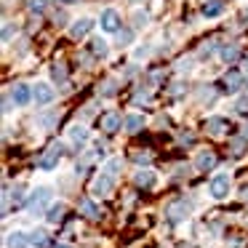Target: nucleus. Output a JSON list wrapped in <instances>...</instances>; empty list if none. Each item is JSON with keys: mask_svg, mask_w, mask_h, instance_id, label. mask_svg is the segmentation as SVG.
Masks as SVG:
<instances>
[{"mask_svg": "<svg viewBox=\"0 0 248 248\" xmlns=\"http://www.w3.org/2000/svg\"><path fill=\"white\" fill-rule=\"evenodd\" d=\"M51 195H54L51 187H38L32 195H30V200H27V211L30 214H40V211L51 203Z\"/></svg>", "mask_w": 248, "mask_h": 248, "instance_id": "f257e3e1", "label": "nucleus"}, {"mask_svg": "<svg viewBox=\"0 0 248 248\" xmlns=\"http://www.w3.org/2000/svg\"><path fill=\"white\" fill-rule=\"evenodd\" d=\"M62 155H64V144H59V141H56V144H51L48 152L40 157V168H43V171H54Z\"/></svg>", "mask_w": 248, "mask_h": 248, "instance_id": "f03ea898", "label": "nucleus"}, {"mask_svg": "<svg viewBox=\"0 0 248 248\" xmlns=\"http://www.w3.org/2000/svg\"><path fill=\"white\" fill-rule=\"evenodd\" d=\"M112 187H115V176H112V173H107V171H102L96 179H93V187L91 189H93L96 198H104V195L112 192Z\"/></svg>", "mask_w": 248, "mask_h": 248, "instance_id": "7ed1b4c3", "label": "nucleus"}, {"mask_svg": "<svg viewBox=\"0 0 248 248\" xmlns=\"http://www.w3.org/2000/svg\"><path fill=\"white\" fill-rule=\"evenodd\" d=\"M208 192H211V198H216V200L227 198V192H230V176H227V173H219V176H214V179H211Z\"/></svg>", "mask_w": 248, "mask_h": 248, "instance_id": "20e7f679", "label": "nucleus"}, {"mask_svg": "<svg viewBox=\"0 0 248 248\" xmlns=\"http://www.w3.org/2000/svg\"><path fill=\"white\" fill-rule=\"evenodd\" d=\"M32 102L35 104H51L54 102V88L48 83H35L32 86Z\"/></svg>", "mask_w": 248, "mask_h": 248, "instance_id": "39448f33", "label": "nucleus"}, {"mask_svg": "<svg viewBox=\"0 0 248 248\" xmlns=\"http://www.w3.org/2000/svg\"><path fill=\"white\" fill-rule=\"evenodd\" d=\"M11 99H14V104H16V107H27V104L32 102V88H30L27 83H19V86H14Z\"/></svg>", "mask_w": 248, "mask_h": 248, "instance_id": "423d86ee", "label": "nucleus"}, {"mask_svg": "<svg viewBox=\"0 0 248 248\" xmlns=\"http://www.w3.org/2000/svg\"><path fill=\"white\" fill-rule=\"evenodd\" d=\"M102 30L104 32H120V16L115 8H104L102 14Z\"/></svg>", "mask_w": 248, "mask_h": 248, "instance_id": "0eeeda50", "label": "nucleus"}, {"mask_svg": "<svg viewBox=\"0 0 248 248\" xmlns=\"http://www.w3.org/2000/svg\"><path fill=\"white\" fill-rule=\"evenodd\" d=\"M91 30H93V19H78V22L70 27V35L75 40H80V38H86Z\"/></svg>", "mask_w": 248, "mask_h": 248, "instance_id": "6e6552de", "label": "nucleus"}, {"mask_svg": "<svg viewBox=\"0 0 248 248\" xmlns=\"http://www.w3.org/2000/svg\"><path fill=\"white\" fill-rule=\"evenodd\" d=\"M187 214H189V203H173L171 208H168V219H171V221L187 219Z\"/></svg>", "mask_w": 248, "mask_h": 248, "instance_id": "1a4fd4ad", "label": "nucleus"}, {"mask_svg": "<svg viewBox=\"0 0 248 248\" xmlns=\"http://www.w3.org/2000/svg\"><path fill=\"white\" fill-rule=\"evenodd\" d=\"M240 86H243V75H240L237 70H230V72L224 75V88L232 93V91H237Z\"/></svg>", "mask_w": 248, "mask_h": 248, "instance_id": "9d476101", "label": "nucleus"}, {"mask_svg": "<svg viewBox=\"0 0 248 248\" xmlns=\"http://www.w3.org/2000/svg\"><path fill=\"white\" fill-rule=\"evenodd\" d=\"M102 128L107 131V134L118 131V128H120V115H118V112H107V115L102 118Z\"/></svg>", "mask_w": 248, "mask_h": 248, "instance_id": "9b49d317", "label": "nucleus"}, {"mask_svg": "<svg viewBox=\"0 0 248 248\" xmlns=\"http://www.w3.org/2000/svg\"><path fill=\"white\" fill-rule=\"evenodd\" d=\"M27 243H30V235H24V232H11V235L6 237L8 248H24Z\"/></svg>", "mask_w": 248, "mask_h": 248, "instance_id": "f8f14e48", "label": "nucleus"}, {"mask_svg": "<svg viewBox=\"0 0 248 248\" xmlns=\"http://www.w3.org/2000/svg\"><path fill=\"white\" fill-rule=\"evenodd\" d=\"M221 11H224V0H205L203 16H219Z\"/></svg>", "mask_w": 248, "mask_h": 248, "instance_id": "ddd939ff", "label": "nucleus"}, {"mask_svg": "<svg viewBox=\"0 0 248 248\" xmlns=\"http://www.w3.org/2000/svg\"><path fill=\"white\" fill-rule=\"evenodd\" d=\"M30 246H35V248L48 246V235H46V230H32L30 232Z\"/></svg>", "mask_w": 248, "mask_h": 248, "instance_id": "4468645a", "label": "nucleus"}, {"mask_svg": "<svg viewBox=\"0 0 248 248\" xmlns=\"http://www.w3.org/2000/svg\"><path fill=\"white\" fill-rule=\"evenodd\" d=\"M134 182L139 184V187H152V184H155V173L152 171H136V176H134Z\"/></svg>", "mask_w": 248, "mask_h": 248, "instance_id": "2eb2a0df", "label": "nucleus"}, {"mask_svg": "<svg viewBox=\"0 0 248 248\" xmlns=\"http://www.w3.org/2000/svg\"><path fill=\"white\" fill-rule=\"evenodd\" d=\"M141 125H144V118H141V115H128V118H125V131H128V134L141 131Z\"/></svg>", "mask_w": 248, "mask_h": 248, "instance_id": "dca6fc26", "label": "nucleus"}, {"mask_svg": "<svg viewBox=\"0 0 248 248\" xmlns=\"http://www.w3.org/2000/svg\"><path fill=\"white\" fill-rule=\"evenodd\" d=\"M224 120L221 118H211V120H205V128H208V134H214V136H221L224 134Z\"/></svg>", "mask_w": 248, "mask_h": 248, "instance_id": "f3484780", "label": "nucleus"}, {"mask_svg": "<svg viewBox=\"0 0 248 248\" xmlns=\"http://www.w3.org/2000/svg\"><path fill=\"white\" fill-rule=\"evenodd\" d=\"M62 214H64V203H56V205H51V208L46 211V219H48L51 224H56V221L62 219Z\"/></svg>", "mask_w": 248, "mask_h": 248, "instance_id": "a211bd4d", "label": "nucleus"}, {"mask_svg": "<svg viewBox=\"0 0 248 248\" xmlns=\"http://www.w3.org/2000/svg\"><path fill=\"white\" fill-rule=\"evenodd\" d=\"M70 139L75 141V144H83V141L88 139V131L83 128V125H72V128H70Z\"/></svg>", "mask_w": 248, "mask_h": 248, "instance_id": "6ab92c4d", "label": "nucleus"}, {"mask_svg": "<svg viewBox=\"0 0 248 248\" xmlns=\"http://www.w3.org/2000/svg\"><path fill=\"white\" fill-rule=\"evenodd\" d=\"M216 157L211 155V152H200L198 155V168H203V171H208V168H214Z\"/></svg>", "mask_w": 248, "mask_h": 248, "instance_id": "aec40b11", "label": "nucleus"}, {"mask_svg": "<svg viewBox=\"0 0 248 248\" xmlns=\"http://www.w3.org/2000/svg\"><path fill=\"white\" fill-rule=\"evenodd\" d=\"M91 51L96 56H107V40H102V38H93V43H91Z\"/></svg>", "mask_w": 248, "mask_h": 248, "instance_id": "412c9836", "label": "nucleus"}, {"mask_svg": "<svg viewBox=\"0 0 248 248\" xmlns=\"http://www.w3.org/2000/svg\"><path fill=\"white\" fill-rule=\"evenodd\" d=\"M80 208H83V214H86V216H91V219H99V208L91 203V200H83Z\"/></svg>", "mask_w": 248, "mask_h": 248, "instance_id": "4be33fe9", "label": "nucleus"}, {"mask_svg": "<svg viewBox=\"0 0 248 248\" xmlns=\"http://www.w3.org/2000/svg\"><path fill=\"white\" fill-rule=\"evenodd\" d=\"M221 59H224L227 64H232V62L237 59V48H235V46H227V48H221Z\"/></svg>", "mask_w": 248, "mask_h": 248, "instance_id": "5701e85b", "label": "nucleus"}, {"mask_svg": "<svg viewBox=\"0 0 248 248\" xmlns=\"http://www.w3.org/2000/svg\"><path fill=\"white\" fill-rule=\"evenodd\" d=\"M147 11H134V27H147Z\"/></svg>", "mask_w": 248, "mask_h": 248, "instance_id": "b1692460", "label": "nucleus"}, {"mask_svg": "<svg viewBox=\"0 0 248 248\" xmlns=\"http://www.w3.org/2000/svg\"><path fill=\"white\" fill-rule=\"evenodd\" d=\"M131 40H134V32H131V30H120L118 32V43L120 46H128Z\"/></svg>", "mask_w": 248, "mask_h": 248, "instance_id": "393cba45", "label": "nucleus"}, {"mask_svg": "<svg viewBox=\"0 0 248 248\" xmlns=\"http://www.w3.org/2000/svg\"><path fill=\"white\" fill-rule=\"evenodd\" d=\"M51 75H54V80H56V83H64V80H67V70H64L62 64H56Z\"/></svg>", "mask_w": 248, "mask_h": 248, "instance_id": "a878e982", "label": "nucleus"}, {"mask_svg": "<svg viewBox=\"0 0 248 248\" xmlns=\"http://www.w3.org/2000/svg\"><path fill=\"white\" fill-rule=\"evenodd\" d=\"M56 118H59V112H48V115H43V118H40V123H43L46 128H51V125L56 123Z\"/></svg>", "mask_w": 248, "mask_h": 248, "instance_id": "bb28decb", "label": "nucleus"}, {"mask_svg": "<svg viewBox=\"0 0 248 248\" xmlns=\"http://www.w3.org/2000/svg\"><path fill=\"white\" fill-rule=\"evenodd\" d=\"M235 109H237L240 115H248V96H240V99H237Z\"/></svg>", "mask_w": 248, "mask_h": 248, "instance_id": "cd10ccee", "label": "nucleus"}, {"mask_svg": "<svg viewBox=\"0 0 248 248\" xmlns=\"http://www.w3.org/2000/svg\"><path fill=\"white\" fill-rule=\"evenodd\" d=\"M43 6H46V0H30V8H32V11H40Z\"/></svg>", "mask_w": 248, "mask_h": 248, "instance_id": "c85d7f7f", "label": "nucleus"}, {"mask_svg": "<svg viewBox=\"0 0 248 248\" xmlns=\"http://www.w3.org/2000/svg\"><path fill=\"white\" fill-rule=\"evenodd\" d=\"M136 163H150V155H144V152H139V155H134Z\"/></svg>", "mask_w": 248, "mask_h": 248, "instance_id": "c756f323", "label": "nucleus"}, {"mask_svg": "<svg viewBox=\"0 0 248 248\" xmlns=\"http://www.w3.org/2000/svg\"><path fill=\"white\" fill-rule=\"evenodd\" d=\"M3 40H6V43L11 40V27H6V30H3Z\"/></svg>", "mask_w": 248, "mask_h": 248, "instance_id": "7c9ffc66", "label": "nucleus"}, {"mask_svg": "<svg viewBox=\"0 0 248 248\" xmlns=\"http://www.w3.org/2000/svg\"><path fill=\"white\" fill-rule=\"evenodd\" d=\"M243 136H246V139H248V125H246V128H243Z\"/></svg>", "mask_w": 248, "mask_h": 248, "instance_id": "2f4dec72", "label": "nucleus"}, {"mask_svg": "<svg viewBox=\"0 0 248 248\" xmlns=\"http://www.w3.org/2000/svg\"><path fill=\"white\" fill-rule=\"evenodd\" d=\"M54 248H70V246H64V243H59V246H54Z\"/></svg>", "mask_w": 248, "mask_h": 248, "instance_id": "473e14b6", "label": "nucleus"}, {"mask_svg": "<svg viewBox=\"0 0 248 248\" xmlns=\"http://www.w3.org/2000/svg\"><path fill=\"white\" fill-rule=\"evenodd\" d=\"M134 3H136V0H134Z\"/></svg>", "mask_w": 248, "mask_h": 248, "instance_id": "72a5a7b5", "label": "nucleus"}]
</instances>
